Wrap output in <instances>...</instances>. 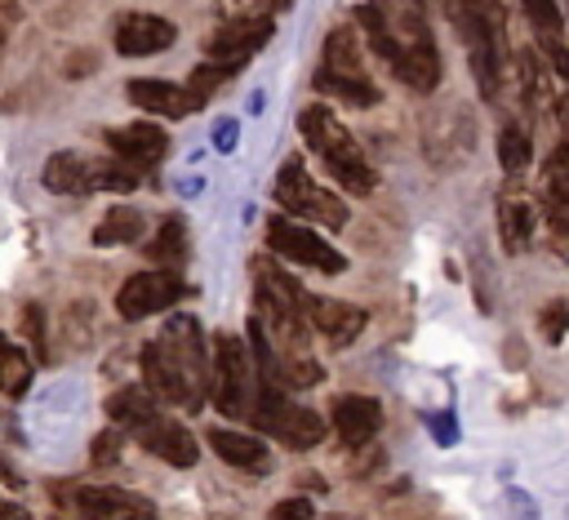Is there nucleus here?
Segmentation results:
<instances>
[{
	"label": "nucleus",
	"instance_id": "nucleus-11",
	"mask_svg": "<svg viewBox=\"0 0 569 520\" xmlns=\"http://www.w3.org/2000/svg\"><path fill=\"white\" fill-rule=\"evenodd\" d=\"M133 436H138V444H142L147 453H156V458L169 462V467H196V458H200L196 436H191L182 422H169V418H160V413H151L147 422H138Z\"/></svg>",
	"mask_w": 569,
	"mask_h": 520
},
{
	"label": "nucleus",
	"instance_id": "nucleus-26",
	"mask_svg": "<svg viewBox=\"0 0 569 520\" xmlns=\"http://www.w3.org/2000/svg\"><path fill=\"white\" fill-rule=\"evenodd\" d=\"M147 253H151V262H160V267H178V262L187 258V227H182V218H164L160 231L151 236Z\"/></svg>",
	"mask_w": 569,
	"mask_h": 520
},
{
	"label": "nucleus",
	"instance_id": "nucleus-34",
	"mask_svg": "<svg viewBox=\"0 0 569 520\" xmlns=\"http://www.w3.org/2000/svg\"><path fill=\"white\" fill-rule=\"evenodd\" d=\"M13 27H18V0H0V53H4Z\"/></svg>",
	"mask_w": 569,
	"mask_h": 520
},
{
	"label": "nucleus",
	"instance_id": "nucleus-10",
	"mask_svg": "<svg viewBox=\"0 0 569 520\" xmlns=\"http://www.w3.org/2000/svg\"><path fill=\"white\" fill-rule=\"evenodd\" d=\"M267 40H271V18H267V13H253V18H236V22L218 27V31L204 40V53H209L213 62L240 67V62H249Z\"/></svg>",
	"mask_w": 569,
	"mask_h": 520
},
{
	"label": "nucleus",
	"instance_id": "nucleus-19",
	"mask_svg": "<svg viewBox=\"0 0 569 520\" xmlns=\"http://www.w3.org/2000/svg\"><path fill=\"white\" fill-rule=\"evenodd\" d=\"M209 449L227 462V467H244V471H267L271 458H267V444L249 431H231V427H213L209 431Z\"/></svg>",
	"mask_w": 569,
	"mask_h": 520
},
{
	"label": "nucleus",
	"instance_id": "nucleus-38",
	"mask_svg": "<svg viewBox=\"0 0 569 520\" xmlns=\"http://www.w3.org/2000/svg\"><path fill=\"white\" fill-rule=\"evenodd\" d=\"M556 120H560V133L569 138V93H565V98H556Z\"/></svg>",
	"mask_w": 569,
	"mask_h": 520
},
{
	"label": "nucleus",
	"instance_id": "nucleus-36",
	"mask_svg": "<svg viewBox=\"0 0 569 520\" xmlns=\"http://www.w3.org/2000/svg\"><path fill=\"white\" fill-rule=\"evenodd\" d=\"M431 436H436L440 444H453V413H436V418H431Z\"/></svg>",
	"mask_w": 569,
	"mask_h": 520
},
{
	"label": "nucleus",
	"instance_id": "nucleus-37",
	"mask_svg": "<svg viewBox=\"0 0 569 520\" xmlns=\"http://www.w3.org/2000/svg\"><path fill=\"white\" fill-rule=\"evenodd\" d=\"M0 520H31V516H27V507H18V502H4V498H0Z\"/></svg>",
	"mask_w": 569,
	"mask_h": 520
},
{
	"label": "nucleus",
	"instance_id": "nucleus-8",
	"mask_svg": "<svg viewBox=\"0 0 569 520\" xmlns=\"http://www.w3.org/2000/svg\"><path fill=\"white\" fill-rule=\"evenodd\" d=\"M182 298V280L173 271H138L116 289V311L124 320H147L156 311H169Z\"/></svg>",
	"mask_w": 569,
	"mask_h": 520
},
{
	"label": "nucleus",
	"instance_id": "nucleus-4",
	"mask_svg": "<svg viewBox=\"0 0 569 520\" xmlns=\"http://www.w3.org/2000/svg\"><path fill=\"white\" fill-rule=\"evenodd\" d=\"M276 200H280L284 213L316 218L320 227H347V204H342L333 191L316 187L298 156H289V160L280 164V173H276Z\"/></svg>",
	"mask_w": 569,
	"mask_h": 520
},
{
	"label": "nucleus",
	"instance_id": "nucleus-28",
	"mask_svg": "<svg viewBox=\"0 0 569 520\" xmlns=\"http://www.w3.org/2000/svg\"><path fill=\"white\" fill-rule=\"evenodd\" d=\"M520 9L533 22V31H542V36H560L565 31V13H560L556 0H520Z\"/></svg>",
	"mask_w": 569,
	"mask_h": 520
},
{
	"label": "nucleus",
	"instance_id": "nucleus-33",
	"mask_svg": "<svg viewBox=\"0 0 569 520\" xmlns=\"http://www.w3.org/2000/svg\"><path fill=\"white\" fill-rule=\"evenodd\" d=\"M22 324H27V333H31V342H36V360H44V311L31 302L27 307V316H22Z\"/></svg>",
	"mask_w": 569,
	"mask_h": 520
},
{
	"label": "nucleus",
	"instance_id": "nucleus-3",
	"mask_svg": "<svg viewBox=\"0 0 569 520\" xmlns=\"http://www.w3.org/2000/svg\"><path fill=\"white\" fill-rule=\"evenodd\" d=\"M253 387H258V378H253L249 347L236 333H218L213 347H209V396H213V404L227 418H240L253 404Z\"/></svg>",
	"mask_w": 569,
	"mask_h": 520
},
{
	"label": "nucleus",
	"instance_id": "nucleus-31",
	"mask_svg": "<svg viewBox=\"0 0 569 520\" xmlns=\"http://www.w3.org/2000/svg\"><path fill=\"white\" fill-rule=\"evenodd\" d=\"M542 338L547 342H560L565 333H569V302H547V311H542Z\"/></svg>",
	"mask_w": 569,
	"mask_h": 520
},
{
	"label": "nucleus",
	"instance_id": "nucleus-1",
	"mask_svg": "<svg viewBox=\"0 0 569 520\" xmlns=\"http://www.w3.org/2000/svg\"><path fill=\"white\" fill-rule=\"evenodd\" d=\"M298 129H302V138H307V147L325 160V169L347 187V191H356V196H365V191H373V182H378V173L369 169V160L360 156V147H356V138L342 129V120L329 111V107H307L302 116H298Z\"/></svg>",
	"mask_w": 569,
	"mask_h": 520
},
{
	"label": "nucleus",
	"instance_id": "nucleus-7",
	"mask_svg": "<svg viewBox=\"0 0 569 520\" xmlns=\"http://www.w3.org/2000/svg\"><path fill=\"white\" fill-rule=\"evenodd\" d=\"M267 244H271V253L289 258V262H302L311 271H325V276H338L347 267V258L333 244H325L316 231L298 227L293 218H271L267 222Z\"/></svg>",
	"mask_w": 569,
	"mask_h": 520
},
{
	"label": "nucleus",
	"instance_id": "nucleus-27",
	"mask_svg": "<svg viewBox=\"0 0 569 520\" xmlns=\"http://www.w3.org/2000/svg\"><path fill=\"white\" fill-rule=\"evenodd\" d=\"M529 156H533L529 138H525L516 124H507V129L498 133V164H502L507 173H520V169L529 164Z\"/></svg>",
	"mask_w": 569,
	"mask_h": 520
},
{
	"label": "nucleus",
	"instance_id": "nucleus-9",
	"mask_svg": "<svg viewBox=\"0 0 569 520\" xmlns=\"http://www.w3.org/2000/svg\"><path fill=\"white\" fill-rule=\"evenodd\" d=\"M71 502H76V511L84 520H156V502L151 498L116 489V484H80L71 493Z\"/></svg>",
	"mask_w": 569,
	"mask_h": 520
},
{
	"label": "nucleus",
	"instance_id": "nucleus-22",
	"mask_svg": "<svg viewBox=\"0 0 569 520\" xmlns=\"http://www.w3.org/2000/svg\"><path fill=\"white\" fill-rule=\"evenodd\" d=\"M320 71H333V76H365L360 40H356V31H351V27H333V31H329Z\"/></svg>",
	"mask_w": 569,
	"mask_h": 520
},
{
	"label": "nucleus",
	"instance_id": "nucleus-21",
	"mask_svg": "<svg viewBox=\"0 0 569 520\" xmlns=\"http://www.w3.org/2000/svg\"><path fill=\"white\" fill-rule=\"evenodd\" d=\"M151 413H160V409H156V396H151L147 387H120V391L107 396V418H111L116 427H124V431H133V427L147 422Z\"/></svg>",
	"mask_w": 569,
	"mask_h": 520
},
{
	"label": "nucleus",
	"instance_id": "nucleus-13",
	"mask_svg": "<svg viewBox=\"0 0 569 520\" xmlns=\"http://www.w3.org/2000/svg\"><path fill=\"white\" fill-rule=\"evenodd\" d=\"M302 316L311 329H320L333 347H347L360 338L365 329V311L351 307V302H338V298H316V293H302Z\"/></svg>",
	"mask_w": 569,
	"mask_h": 520
},
{
	"label": "nucleus",
	"instance_id": "nucleus-14",
	"mask_svg": "<svg viewBox=\"0 0 569 520\" xmlns=\"http://www.w3.org/2000/svg\"><path fill=\"white\" fill-rule=\"evenodd\" d=\"M200 387H209V347H204V338H200V324L191 320V316H173L164 329H160V338H156Z\"/></svg>",
	"mask_w": 569,
	"mask_h": 520
},
{
	"label": "nucleus",
	"instance_id": "nucleus-32",
	"mask_svg": "<svg viewBox=\"0 0 569 520\" xmlns=\"http://www.w3.org/2000/svg\"><path fill=\"white\" fill-rule=\"evenodd\" d=\"M311 516H316V507H311L307 498H284V502L271 507L267 520H311Z\"/></svg>",
	"mask_w": 569,
	"mask_h": 520
},
{
	"label": "nucleus",
	"instance_id": "nucleus-39",
	"mask_svg": "<svg viewBox=\"0 0 569 520\" xmlns=\"http://www.w3.org/2000/svg\"><path fill=\"white\" fill-rule=\"evenodd\" d=\"M0 480H4V484H18V476H13L9 467H0Z\"/></svg>",
	"mask_w": 569,
	"mask_h": 520
},
{
	"label": "nucleus",
	"instance_id": "nucleus-23",
	"mask_svg": "<svg viewBox=\"0 0 569 520\" xmlns=\"http://www.w3.org/2000/svg\"><path fill=\"white\" fill-rule=\"evenodd\" d=\"M31 378H36V360L13 338L0 333V391L4 396H22L31 387Z\"/></svg>",
	"mask_w": 569,
	"mask_h": 520
},
{
	"label": "nucleus",
	"instance_id": "nucleus-25",
	"mask_svg": "<svg viewBox=\"0 0 569 520\" xmlns=\"http://www.w3.org/2000/svg\"><path fill=\"white\" fill-rule=\"evenodd\" d=\"M316 89L320 93H333L342 102H356V107H373L378 102V89L369 76H333V71H316Z\"/></svg>",
	"mask_w": 569,
	"mask_h": 520
},
{
	"label": "nucleus",
	"instance_id": "nucleus-6",
	"mask_svg": "<svg viewBox=\"0 0 569 520\" xmlns=\"http://www.w3.org/2000/svg\"><path fill=\"white\" fill-rule=\"evenodd\" d=\"M138 369H142V387H147L156 400H169V404H182V409H200L204 387H200L160 342H147V347L138 351Z\"/></svg>",
	"mask_w": 569,
	"mask_h": 520
},
{
	"label": "nucleus",
	"instance_id": "nucleus-12",
	"mask_svg": "<svg viewBox=\"0 0 569 520\" xmlns=\"http://www.w3.org/2000/svg\"><path fill=\"white\" fill-rule=\"evenodd\" d=\"M178 40V27L160 13H124L116 22V49L124 58H151Z\"/></svg>",
	"mask_w": 569,
	"mask_h": 520
},
{
	"label": "nucleus",
	"instance_id": "nucleus-35",
	"mask_svg": "<svg viewBox=\"0 0 569 520\" xmlns=\"http://www.w3.org/2000/svg\"><path fill=\"white\" fill-rule=\"evenodd\" d=\"M213 142H218V151H231L236 147V120H218L213 124Z\"/></svg>",
	"mask_w": 569,
	"mask_h": 520
},
{
	"label": "nucleus",
	"instance_id": "nucleus-18",
	"mask_svg": "<svg viewBox=\"0 0 569 520\" xmlns=\"http://www.w3.org/2000/svg\"><path fill=\"white\" fill-rule=\"evenodd\" d=\"M542 209L556 236H569V138L560 142V151L547 160V178H542Z\"/></svg>",
	"mask_w": 569,
	"mask_h": 520
},
{
	"label": "nucleus",
	"instance_id": "nucleus-30",
	"mask_svg": "<svg viewBox=\"0 0 569 520\" xmlns=\"http://www.w3.org/2000/svg\"><path fill=\"white\" fill-rule=\"evenodd\" d=\"M89 458H93L98 467H111V462L120 458V427L98 431V436H93V444H89Z\"/></svg>",
	"mask_w": 569,
	"mask_h": 520
},
{
	"label": "nucleus",
	"instance_id": "nucleus-5",
	"mask_svg": "<svg viewBox=\"0 0 569 520\" xmlns=\"http://www.w3.org/2000/svg\"><path fill=\"white\" fill-rule=\"evenodd\" d=\"M249 409H253V422H258L262 431H271L276 440H284L289 449H311V444L325 440V422H320V413H311V409L284 400V391H267V387H258Z\"/></svg>",
	"mask_w": 569,
	"mask_h": 520
},
{
	"label": "nucleus",
	"instance_id": "nucleus-29",
	"mask_svg": "<svg viewBox=\"0 0 569 520\" xmlns=\"http://www.w3.org/2000/svg\"><path fill=\"white\" fill-rule=\"evenodd\" d=\"M227 76H236V67H227V62H213V58H209V62H200V67L191 71L187 89H191V93H196V98L204 102V98H209V93H213V89H218V84H222Z\"/></svg>",
	"mask_w": 569,
	"mask_h": 520
},
{
	"label": "nucleus",
	"instance_id": "nucleus-2",
	"mask_svg": "<svg viewBox=\"0 0 569 520\" xmlns=\"http://www.w3.org/2000/svg\"><path fill=\"white\" fill-rule=\"evenodd\" d=\"M40 182L58 196H89V191H133L138 187V169L129 160H98V156H80V151H58L44 160Z\"/></svg>",
	"mask_w": 569,
	"mask_h": 520
},
{
	"label": "nucleus",
	"instance_id": "nucleus-20",
	"mask_svg": "<svg viewBox=\"0 0 569 520\" xmlns=\"http://www.w3.org/2000/svg\"><path fill=\"white\" fill-rule=\"evenodd\" d=\"M498 236H502V249L507 253H520L529 244V236H533V200L507 191L498 200Z\"/></svg>",
	"mask_w": 569,
	"mask_h": 520
},
{
	"label": "nucleus",
	"instance_id": "nucleus-16",
	"mask_svg": "<svg viewBox=\"0 0 569 520\" xmlns=\"http://www.w3.org/2000/svg\"><path fill=\"white\" fill-rule=\"evenodd\" d=\"M107 147H111L120 160H129L133 169H147V164H156V160L169 151V138H164L160 124L138 120V124H124V129H107Z\"/></svg>",
	"mask_w": 569,
	"mask_h": 520
},
{
	"label": "nucleus",
	"instance_id": "nucleus-15",
	"mask_svg": "<svg viewBox=\"0 0 569 520\" xmlns=\"http://www.w3.org/2000/svg\"><path fill=\"white\" fill-rule=\"evenodd\" d=\"M129 102H138L142 111L169 116V120H182L204 107L187 84H173V80H129Z\"/></svg>",
	"mask_w": 569,
	"mask_h": 520
},
{
	"label": "nucleus",
	"instance_id": "nucleus-17",
	"mask_svg": "<svg viewBox=\"0 0 569 520\" xmlns=\"http://www.w3.org/2000/svg\"><path fill=\"white\" fill-rule=\"evenodd\" d=\"M329 422H333V431H338L347 444H365V440L382 427V409H378V400H369V396H342V400H333Z\"/></svg>",
	"mask_w": 569,
	"mask_h": 520
},
{
	"label": "nucleus",
	"instance_id": "nucleus-24",
	"mask_svg": "<svg viewBox=\"0 0 569 520\" xmlns=\"http://www.w3.org/2000/svg\"><path fill=\"white\" fill-rule=\"evenodd\" d=\"M142 236V213L138 209H107V218L93 227V244L111 249V244H133Z\"/></svg>",
	"mask_w": 569,
	"mask_h": 520
}]
</instances>
